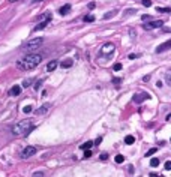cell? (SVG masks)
Returning a JSON list of instances; mask_svg holds the SVG:
<instances>
[{"label": "cell", "instance_id": "cell-9", "mask_svg": "<svg viewBox=\"0 0 171 177\" xmlns=\"http://www.w3.org/2000/svg\"><path fill=\"white\" fill-rule=\"evenodd\" d=\"M48 23H51V20H44V21H39V24H36L35 26V32H39V30H42V29H45V27H47V24Z\"/></svg>", "mask_w": 171, "mask_h": 177}, {"label": "cell", "instance_id": "cell-28", "mask_svg": "<svg viewBox=\"0 0 171 177\" xmlns=\"http://www.w3.org/2000/svg\"><path fill=\"white\" fill-rule=\"evenodd\" d=\"M90 156H92V152H90V149H87L84 153V158H90Z\"/></svg>", "mask_w": 171, "mask_h": 177}, {"label": "cell", "instance_id": "cell-18", "mask_svg": "<svg viewBox=\"0 0 171 177\" xmlns=\"http://www.w3.org/2000/svg\"><path fill=\"white\" fill-rule=\"evenodd\" d=\"M156 11L158 12H162V14H168L171 9H170V8H156Z\"/></svg>", "mask_w": 171, "mask_h": 177}, {"label": "cell", "instance_id": "cell-11", "mask_svg": "<svg viewBox=\"0 0 171 177\" xmlns=\"http://www.w3.org/2000/svg\"><path fill=\"white\" fill-rule=\"evenodd\" d=\"M21 93V87L20 86H14V87H11V90H9V95L11 96H18Z\"/></svg>", "mask_w": 171, "mask_h": 177}, {"label": "cell", "instance_id": "cell-35", "mask_svg": "<svg viewBox=\"0 0 171 177\" xmlns=\"http://www.w3.org/2000/svg\"><path fill=\"white\" fill-rule=\"evenodd\" d=\"M137 57H138L137 54H131V56H129V59H132V60H134V59H137Z\"/></svg>", "mask_w": 171, "mask_h": 177}, {"label": "cell", "instance_id": "cell-31", "mask_svg": "<svg viewBox=\"0 0 171 177\" xmlns=\"http://www.w3.org/2000/svg\"><path fill=\"white\" fill-rule=\"evenodd\" d=\"M141 18H143V21H147V20H150V17L149 15H143Z\"/></svg>", "mask_w": 171, "mask_h": 177}, {"label": "cell", "instance_id": "cell-17", "mask_svg": "<svg viewBox=\"0 0 171 177\" xmlns=\"http://www.w3.org/2000/svg\"><path fill=\"white\" fill-rule=\"evenodd\" d=\"M159 165V159L158 158H152L150 159V167H158Z\"/></svg>", "mask_w": 171, "mask_h": 177}, {"label": "cell", "instance_id": "cell-22", "mask_svg": "<svg viewBox=\"0 0 171 177\" xmlns=\"http://www.w3.org/2000/svg\"><path fill=\"white\" fill-rule=\"evenodd\" d=\"M84 21L92 23V21H95V17H93V15H86V17H84Z\"/></svg>", "mask_w": 171, "mask_h": 177}, {"label": "cell", "instance_id": "cell-24", "mask_svg": "<svg viewBox=\"0 0 171 177\" xmlns=\"http://www.w3.org/2000/svg\"><path fill=\"white\" fill-rule=\"evenodd\" d=\"M23 111H24L26 114H27V113H32V107H29V105H27V107L23 108Z\"/></svg>", "mask_w": 171, "mask_h": 177}, {"label": "cell", "instance_id": "cell-6", "mask_svg": "<svg viewBox=\"0 0 171 177\" xmlns=\"http://www.w3.org/2000/svg\"><path fill=\"white\" fill-rule=\"evenodd\" d=\"M33 155H36V147H33V146H27V147L23 150L21 158H23V159H27V158H30V156H33Z\"/></svg>", "mask_w": 171, "mask_h": 177}, {"label": "cell", "instance_id": "cell-33", "mask_svg": "<svg viewBox=\"0 0 171 177\" xmlns=\"http://www.w3.org/2000/svg\"><path fill=\"white\" fill-rule=\"evenodd\" d=\"M33 176H44V173L42 171H36V173H33Z\"/></svg>", "mask_w": 171, "mask_h": 177}, {"label": "cell", "instance_id": "cell-10", "mask_svg": "<svg viewBox=\"0 0 171 177\" xmlns=\"http://www.w3.org/2000/svg\"><path fill=\"white\" fill-rule=\"evenodd\" d=\"M170 48H171V41H167L165 44H162L161 47L156 48V53H164V51H167V50H170Z\"/></svg>", "mask_w": 171, "mask_h": 177}, {"label": "cell", "instance_id": "cell-13", "mask_svg": "<svg viewBox=\"0 0 171 177\" xmlns=\"http://www.w3.org/2000/svg\"><path fill=\"white\" fill-rule=\"evenodd\" d=\"M69 11H71V5H65V6H62V8H60V11H59V12H60V15H66Z\"/></svg>", "mask_w": 171, "mask_h": 177}, {"label": "cell", "instance_id": "cell-14", "mask_svg": "<svg viewBox=\"0 0 171 177\" xmlns=\"http://www.w3.org/2000/svg\"><path fill=\"white\" fill-rule=\"evenodd\" d=\"M56 68H57V62H56V60L50 62V63L47 65V71H48V72H51V71H54Z\"/></svg>", "mask_w": 171, "mask_h": 177}, {"label": "cell", "instance_id": "cell-7", "mask_svg": "<svg viewBox=\"0 0 171 177\" xmlns=\"http://www.w3.org/2000/svg\"><path fill=\"white\" fill-rule=\"evenodd\" d=\"M149 98H150L149 93H138V95L134 96V101L137 102V104H140V102H143L144 99H149Z\"/></svg>", "mask_w": 171, "mask_h": 177}, {"label": "cell", "instance_id": "cell-21", "mask_svg": "<svg viewBox=\"0 0 171 177\" xmlns=\"http://www.w3.org/2000/svg\"><path fill=\"white\" fill-rule=\"evenodd\" d=\"M116 14H117V11H113V12H108V14H105V15H104V18H105V20H107V18H111V17H114Z\"/></svg>", "mask_w": 171, "mask_h": 177}, {"label": "cell", "instance_id": "cell-29", "mask_svg": "<svg viewBox=\"0 0 171 177\" xmlns=\"http://www.w3.org/2000/svg\"><path fill=\"white\" fill-rule=\"evenodd\" d=\"M101 159H102V161H107V159H108V153H102L101 155Z\"/></svg>", "mask_w": 171, "mask_h": 177}, {"label": "cell", "instance_id": "cell-4", "mask_svg": "<svg viewBox=\"0 0 171 177\" xmlns=\"http://www.w3.org/2000/svg\"><path fill=\"white\" fill-rule=\"evenodd\" d=\"M114 50H116L114 44H111V42H107L105 45L101 48V51H99V54H101V56H108V54H113V53H114Z\"/></svg>", "mask_w": 171, "mask_h": 177}, {"label": "cell", "instance_id": "cell-26", "mask_svg": "<svg viewBox=\"0 0 171 177\" xmlns=\"http://www.w3.org/2000/svg\"><path fill=\"white\" fill-rule=\"evenodd\" d=\"M153 153H156V149H155V147H153V149H150V150H149V152H147V156H152Z\"/></svg>", "mask_w": 171, "mask_h": 177}, {"label": "cell", "instance_id": "cell-32", "mask_svg": "<svg viewBox=\"0 0 171 177\" xmlns=\"http://www.w3.org/2000/svg\"><path fill=\"white\" fill-rule=\"evenodd\" d=\"M41 84H42L41 81H38V83H36V86H35V88H36V90H39V87H41Z\"/></svg>", "mask_w": 171, "mask_h": 177}, {"label": "cell", "instance_id": "cell-34", "mask_svg": "<svg viewBox=\"0 0 171 177\" xmlns=\"http://www.w3.org/2000/svg\"><path fill=\"white\" fill-rule=\"evenodd\" d=\"M120 81H122V80H120V78H114V83H116V84H119Z\"/></svg>", "mask_w": 171, "mask_h": 177}, {"label": "cell", "instance_id": "cell-16", "mask_svg": "<svg viewBox=\"0 0 171 177\" xmlns=\"http://www.w3.org/2000/svg\"><path fill=\"white\" fill-rule=\"evenodd\" d=\"M92 146H93V141H87V143L81 144V149H83V150H87V149H90Z\"/></svg>", "mask_w": 171, "mask_h": 177}, {"label": "cell", "instance_id": "cell-36", "mask_svg": "<svg viewBox=\"0 0 171 177\" xmlns=\"http://www.w3.org/2000/svg\"><path fill=\"white\" fill-rule=\"evenodd\" d=\"M33 2H35V3H38V2H42V0H33Z\"/></svg>", "mask_w": 171, "mask_h": 177}, {"label": "cell", "instance_id": "cell-12", "mask_svg": "<svg viewBox=\"0 0 171 177\" xmlns=\"http://www.w3.org/2000/svg\"><path fill=\"white\" fill-rule=\"evenodd\" d=\"M72 65H74V60H72V59H66V60H63L60 63L62 68H71Z\"/></svg>", "mask_w": 171, "mask_h": 177}, {"label": "cell", "instance_id": "cell-15", "mask_svg": "<svg viewBox=\"0 0 171 177\" xmlns=\"http://www.w3.org/2000/svg\"><path fill=\"white\" fill-rule=\"evenodd\" d=\"M125 143L131 146V144H134V143H135V138H134L132 135H128V137H126V138H125Z\"/></svg>", "mask_w": 171, "mask_h": 177}, {"label": "cell", "instance_id": "cell-23", "mask_svg": "<svg viewBox=\"0 0 171 177\" xmlns=\"http://www.w3.org/2000/svg\"><path fill=\"white\" fill-rule=\"evenodd\" d=\"M143 5H144V6H147V8L152 6V0H143Z\"/></svg>", "mask_w": 171, "mask_h": 177}, {"label": "cell", "instance_id": "cell-19", "mask_svg": "<svg viewBox=\"0 0 171 177\" xmlns=\"http://www.w3.org/2000/svg\"><path fill=\"white\" fill-rule=\"evenodd\" d=\"M114 161H116L117 164H122V162L125 161V158H123V155H117V156L114 158Z\"/></svg>", "mask_w": 171, "mask_h": 177}, {"label": "cell", "instance_id": "cell-20", "mask_svg": "<svg viewBox=\"0 0 171 177\" xmlns=\"http://www.w3.org/2000/svg\"><path fill=\"white\" fill-rule=\"evenodd\" d=\"M32 81H33L32 78H29V80H24V81H23V87H29V86L32 84Z\"/></svg>", "mask_w": 171, "mask_h": 177}, {"label": "cell", "instance_id": "cell-1", "mask_svg": "<svg viewBox=\"0 0 171 177\" xmlns=\"http://www.w3.org/2000/svg\"><path fill=\"white\" fill-rule=\"evenodd\" d=\"M42 62V56L41 54H27L24 59H21L20 62H17V66L21 68L24 71H29L36 68Z\"/></svg>", "mask_w": 171, "mask_h": 177}, {"label": "cell", "instance_id": "cell-2", "mask_svg": "<svg viewBox=\"0 0 171 177\" xmlns=\"http://www.w3.org/2000/svg\"><path fill=\"white\" fill-rule=\"evenodd\" d=\"M33 123L30 120H21L18 122L15 126H12V134L17 137H21V135H27L30 131H33Z\"/></svg>", "mask_w": 171, "mask_h": 177}, {"label": "cell", "instance_id": "cell-8", "mask_svg": "<svg viewBox=\"0 0 171 177\" xmlns=\"http://www.w3.org/2000/svg\"><path fill=\"white\" fill-rule=\"evenodd\" d=\"M50 107H51L50 104H45V105H42L41 108L36 110V111H35V114H36V116H42V114H45V113H47V111L50 110Z\"/></svg>", "mask_w": 171, "mask_h": 177}, {"label": "cell", "instance_id": "cell-3", "mask_svg": "<svg viewBox=\"0 0 171 177\" xmlns=\"http://www.w3.org/2000/svg\"><path fill=\"white\" fill-rule=\"evenodd\" d=\"M42 42H44V39H42V38H35V39H30V41H27V42L24 44L23 50H24V51H35L36 48H39V47L42 45Z\"/></svg>", "mask_w": 171, "mask_h": 177}, {"label": "cell", "instance_id": "cell-5", "mask_svg": "<svg viewBox=\"0 0 171 177\" xmlns=\"http://www.w3.org/2000/svg\"><path fill=\"white\" fill-rule=\"evenodd\" d=\"M162 21H159V20H153V21H150V23H144L143 24V29L144 30H152V29H158V27H162Z\"/></svg>", "mask_w": 171, "mask_h": 177}, {"label": "cell", "instance_id": "cell-30", "mask_svg": "<svg viewBox=\"0 0 171 177\" xmlns=\"http://www.w3.org/2000/svg\"><path fill=\"white\" fill-rule=\"evenodd\" d=\"M101 141H102V138H101V137H99V138H98V140L95 141V143H93V144H96V146H99V144H101Z\"/></svg>", "mask_w": 171, "mask_h": 177}, {"label": "cell", "instance_id": "cell-27", "mask_svg": "<svg viewBox=\"0 0 171 177\" xmlns=\"http://www.w3.org/2000/svg\"><path fill=\"white\" fill-rule=\"evenodd\" d=\"M165 170H167V171H170V170H171V162H170V161H167V162H165Z\"/></svg>", "mask_w": 171, "mask_h": 177}, {"label": "cell", "instance_id": "cell-25", "mask_svg": "<svg viewBox=\"0 0 171 177\" xmlns=\"http://www.w3.org/2000/svg\"><path fill=\"white\" fill-rule=\"evenodd\" d=\"M113 69H114V71H120V69H122V65H120V63H116V65L113 66Z\"/></svg>", "mask_w": 171, "mask_h": 177}, {"label": "cell", "instance_id": "cell-37", "mask_svg": "<svg viewBox=\"0 0 171 177\" xmlns=\"http://www.w3.org/2000/svg\"><path fill=\"white\" fill-rule=\"evenodd\" d=\"M9 2H11V3H14V2H18V0H9Z\"/></svg>", "mask_w": 171, "mask_h": 177}]
</instances>
